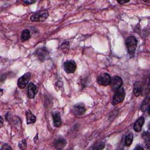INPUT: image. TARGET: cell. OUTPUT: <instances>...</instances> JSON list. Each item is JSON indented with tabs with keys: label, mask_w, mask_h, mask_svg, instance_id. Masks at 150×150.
<instances>
[{
	"label": "cell",
	"mask_w": 150,
	"mask_h": 150,
	"mask_svg": "<svg viewBox=\"0 0 150 150\" xmlns=\"http://www.w3.org/2000/svg\"><path fill=\"white\" fill-rule=\"evenodd\" d=\"M125 96V93L124 88L120 87L118 89H117L115 91V93L112 97V104L113 105H115L122 101L124 100Z\"/></svg>",
	"instance_id": "obj_2"
},
{
	"label": "cell",
	"mask_w": 150,
	"mask_h": 150,
	"mask_svg": "<svg viewBox=\"0 0 150 150\" xmlns=\"http://www.w3.org/2000/svg\"><path fill=\"white\" fill-rule=\"evenodd\" d=\"M122 84V79L117 76H114L113 78L111 79V81L110 85L111 88L114 91H116L117 89L120 88Z\"/></svg>",
	"instance_id": "obj_6"
},
{
	"label": "cell",
	"mask_w": 150,
	"mask_h": 150,
	"mask_svg": "<svg viewBox=\"0 0 150 150\" xmlns=\"http://www.w3.org/2000/svg\"><path fill=\"white\" fill-rule=\"evenodd\" d=\"M129 2V1H123V0H121V1H117V2L118 3H119L120 4H121V5H122V4H125V3H127V2Z\"/></svg>",
	"instance_id": "obj_24"
},
{
	"label": "cell",
	"mask_w": 150,
	"mask_h": 150,
	"mask_svg": "<svg viewBox=\"0 0 150 150\" xmlns=\"http://www.w3.org/2000/svg\"><path fill=\"white\" fill-rule=\"evenodd\" d=\"M1 149H2V150H4V149H12V148H11L9 145L5 144H4V145L2 146Z\"/></svg>",
	"instance_id": "obj_22"
},
{
	"label": "cell",
	"mask_w": 150,
	"mask_h": 150,
	"mask_svg": "<svg viewBox=\"0 0 150 150\" xmlns=\"http://www.w3.org/2000/svg\"><path fill=\"white\" fill-rule=\"evenodd\" d=\"M1 96L2 95V93H3V91H2V89H1Z\"/></svg>",
	"instance_id": "obj_27"
},
{
	"label": "cell",
	"mask_w": 150,
	"mask_h": 150,
	"mask_svg": "<svg viewBox=\"0 0 150 150\" xmlns=\"http://www.w3.org/2000/svg\"><path fill=\"white\" fill-rule=\"evenodd\" d=\"M135 149H144V148L143 147H142L141 146H140V145H138V146H137L135 148H134Z\"/></svg>",
	"instance_id": "obj_25"
},
{
	"label": "cell",
	"mask_w": 150,
	"mask_h": 150,
	"mask_svg": "<svg viewBox=\"0 0 150 150\" xmlns=\"http://www.w3.org/2000/svg\"><path fill=\"white\" fill-rule=\"evenodd\" d=\"M30 38V33L28 29H25L22 31L21 36L22 41H26Z\"/></svg>",
	"instance_id": "obj_18"
},
{
	"label": "cell",
	"mask_w": 150,
	"mask_h": 150,
	"mask_svg": "<svg viewBox=\"0 0 150 150\" xmlns=\"http://www.w3.org/2000/svg\"><path fill=\"white\" fill-rule=\"evenodd\" d=\"M30 73H26L24 74L22 76H21L18 80V86L19 88L22 89L26 87V86L28 84V81L30 80Z\"/></svg>",
	"instance_id": "obj_5"
},
{
	"label": "cell",
	"mask_w": 150,
	"mask_h": 150,
	"mask_svg": "<svg viewBox=\"0 0 150 150\" xmlns=\"http://www.w3.org/2000/svg\"><path fill=\"white\" fill-rule=\"evenodd\" d=\"M63 67L66 73H73L76 69V63L73 60H67L64 63Z\"/></svg>",
	"instance_id": "obj_7"
},
{
	"label": "cell",
	"mask_w": 150,
	"mask_h": 150,
	"mask_svg": "<svg viewBox=\"0 0 150 150\" xmlns=\"http://www.w3.org/2000/svg\"><path fill=\"white\" fill-rule=\"evenodd\" d=\"M145 122V118L143 117H141L140 118H139L134 123V125H133V128L134 129L135 131L136 132H140L141 131L142 127L144 124Z\"/></svg>",
	"instance_id": "obj_11"
},
{
	"label": "cell",
	"mask_w": 150,
	"mask_h": 150,
	"mask_svg": "<svg viewBox=\"0 0 150 150\" xmlns=\"http://www.w3.org/2000/svg\"><path fill=\"white\" fill-rule=\"evenodd\" d=\"M86 112V107L84 104L78 103L74 105L72 108V112L75 115H83Z\"/></svg>",
	"instance_id": "obj_8"
},
{
	"label": "cell",
	"mask_w": 150,
	"mask_h": 150,
	"mask_svg": "<svg viewBox=\"0 0 150 150\" xmlns=\"http://www.w3.org/2000/svg\"><path fill=\"white\" fill-rule=\"evenodd\" d=\"M49 16V12L47 10H43L32 15L30 19L32 22H43Z\"/></svg>",
	"instance_id": "obj_3"
},
{
	"label": "cell",
	"mask_w": 150,
	"mask_h": 150,
	"mask_svg": "<svg viewBox=\"0 0 150 150\" xmlns=\"http://www.w3.org/2000/svg\"><path fill=\"white\" fill-rule=\"evenodd\" d=\"M52 118L53 121L54 126L56 127H59L62 125V120L60 115L58 112H54L52 114Z\"/></svg>",
	"instance_id": "obj_13"
},
{
	"label": "cell",
	"mask_w": 150,
	"mask_h": 150,
	"mask_svg": "<svg viewBox=\"0 0 150 150\" xmlns=\"http://www.w3.org/2000/svg\"><path fill=\"white\" fill-rule=\"evenodd\" d=\"M133 141V134L131 132L128 133L125 137L124 145L126 146H129L131 145Z\"/></svg>",
	"instance_id": "obj_17"
},
{
	"label": "cell",
	"mask_w": 150,
	"mask_h": 150,
	"mask_svg": "<svg viewBox=\"0 0 150 150\" xmlns=\"http://www.w3.org/2000/svg\"><path fill=\"white\" fill-rule=\"evenodd\" d=\"M26 146H27V145H26V141H25V139L21 141L19 143V144H18V146H19V148L21 149H26Z\"/></svg>",
	"instance_id": "obj_21"
},
{
	"label": "cell",
	"mask_w": 150,
	"mask_h": 150,
	"mask_svg": "<svg viewBox=\"0 0 150 150\" xmlns=\"http://www.w3.org/2000/svg\"><path fill=\"white\" fill-rule=\"evenodd\" d=\"M38 92V89L37 86L33 83H30L28 87V97L30 99H33L35 98Z\"/></svg>",
	"instance_id": "obj_10"
},
{
	"label": "cell",
	"mask_w": 150,
	"mask_h": 150,
	"mask_svg": "<svg viewBox=\"0 0 150 150\" xmlns=\"http://www.w3.org/2000/svg\"><path fill=\"white\" fill-rule=\"evenodd\" d=\"M2 124H3V119H2V117H1V127L2 125Z\"/></svg>",
	"instance_id": "obj_26"
},
{
	"label": "cell",
	"mask_w": 150,
	"mask_h": 150,
	"mask_svg": "<svg viewBox=\"0 0 150 150\" xmlns=\"http://www.w3.org/2000/svg\"><path fill=\"white\" fill-rule=\"evenodd\" d=\"M142 93V87L140 82L137 81L134 85V94L135 96L138 97Z\"/></svg>",
	"instance_id": "obj_14"
},
{
	"label": "cell",
	"mask_w": 150,
	"mask_h": 150,
	"mask_svg": "<svg viewBox=\"0 0 150 150\" xmlns=\"http://www.w3.org/2000/svg\"><path fill=\"white\" fill-rule=\"evenodd\" d=\"M140 109L143 112H145L147 110L149 112V97H146L144 100V101H142V103L141 104Z\"/></svg>",
	"instance_id": "obj_16"
},
{
	"label": "cell",
	"mask_w": 150,
	"mask_h": 150,
	"mask_svg": "<svg viewBox=\"0 0 150 150\" xmlns=\"http://www.w3.org/2000/svg\"><path fill=\"white\" fill-rule=\"evenodd\" d=\"M142 137L145 140V144L147 145L148 146H149V132H144L142 134Z\"/></svg>",
	"instance_id": "obj_19"
},
{
	"label": "cell",
	"mask_w": 150,
	"mask_h": 150,
	"mask_svg": "<svg viewBox=\"0 0 150 150\" xmlns=\"http://www.w3.org/2000/svg\"><path fill=\"white\" fill-rule=\"evenodd\" d=\"M36 2V1H30V0H28V1H23V3L25 4L26 5H30L32 4H33Z\"/></svg>",
	"instance_id": "obj_23"
},
{
	"label": "cell",
	"mask_w": 150,
	"mask_h": 150,
	"mask_svg": "<svg viewBox=\"0 0 150 150\" xmlns=\"http://www.w3.org/2000/svg\"><path fill=\"white\" fill-rule=\"evenodd\" d=\"M104 143L103 142H100L99 143H98L96 145H95L94 146H93L92 148V149H102L104 148Z\"/></svg>",
	"instance_id": "obj_20"
},
{
	"label": "cell",
	"mask_w": 150,
	"mask_h": 150,
	"mask_svg": "<svg viewBox=\"0 0 150 150\" xmlns=\"http://www.w3.org/2000/svg\"><path fill=\"white\" fill-rule=\"evenodd\" d=\"M111 76L108 73H103L98 76L97 79V82L98 84L103 86H106L110 85L111 81Z\"/></svg>",
	"instance_id": "obj_4"
},
{
	"label": "cell",
	"mask_w": 150,
	"mask_h": 150,
	"mask_svg": "<svg viewBox=\"0 0 150 150\" xmlns=\"http://www.w3.org/2000/svg\"><path fill=\"white\" fill-rule=\"evenodd\" d=\"M26 121L27 124H33L36 122V118L35 115H33L30 110H28L26 111Z\"/></svg>",
	"instance_id": "obj_15"
},
{
	"label": "cell",
	"mask_w": 150,
	"mask_h": 150,
	"mask_svg": "<svg viewBox=\"0 0 150 150\" xmlns=\"http://www.w3.org/2000/svg\"><path fill=\"white\" fill-rule=\"evenodd\" d=\"M125 44L128 53L130 54L134 53L137 45V39L134 36H128L125 40Z\"/></svg>",
	"instance_id": "obj_1"
},
{
	"label": "cell",
	"mask_w": 150,
	"mask_h": 150,
	"mask_svg": "<svg viewBox=\"0 0 150 150\" xmlns=\"http://www.w3.org/2000/svg\"><path fill=\"white\" fill-rule=\"evenodd\" d=\"M67 142L65 139L62 137H59L54 140L53 142L54 146L57 149H62L66 145Z\"/></svg>",
	"instance_id": "obj_12"
},
{
	"label": "cell",
	"mask_w": 150,
	"mask_h": 150,
	"mask_svg": "<svg viewBox=\"0 0 150 150\" xmlns=\"http://www.w3.org/2000/svg\"><path fill=\"white\" fill-rule=\"evenodd\" d=\"M36 54L42 62H43L44 60L47 59L49 56L48 51L45 47L38 49L36 52Z\"/></svg>",
	"instance_id": "obj_9"
}]
</instances>
